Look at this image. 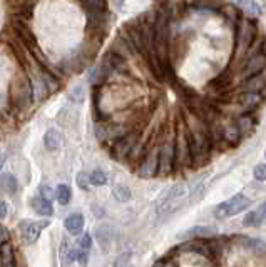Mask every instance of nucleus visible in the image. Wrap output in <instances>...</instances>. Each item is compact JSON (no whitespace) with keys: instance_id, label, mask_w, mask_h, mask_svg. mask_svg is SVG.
<instances>
[{"instance_id":"nucleus-1","label":"nucleus","mask_w":266,"mask_h":267,"mask_svg":"<svg viewBox=\"0 0 266 267\" xmlns=\"http://www.w3.org/2000/svg\"><path fill=\"white\" fill-rule=\"evenodd\" d=\"M188 142H189V154H191L193 165L206 164V160L209 159L211 154V147H213L208 135V129H201V127L191 129Z\"/></svg>"},{"instance_id":"nucleus-2","label":"nucleus","mask_w":266,"mask_h":267,"mask_svg":"<svg viewBox=\"0 0 266 267\" xmlns=\"http://www.w3.org/2000/svg\"><path fill=\"white\" fill-rule=\"evenodd\" d=\"M250 204H251L250 199L238 194V196H233L231 199H228V201L221 202V204L214 207V217L219 220L233 217V215H238L239 212H243L244 209H248Z\"/></svg>"},{"instance_id":"nucleus-3","label":"nucleus","mask_w":266,"mask_h":267,"mask_svg":"<svg viewBox=\"0 0 266 267\" xmlns=\"http://www.w3.org/2000/svg\"><path fill=\"white\" fill-rule=\"evenodd\" d=\"M176 165V142L174 141H166L164 146L159 150V169L158 174L161 176H167L172 172Z\"/></svg>"},{"instance_id":"nucleus-4","label":"nucleus","mask_w":266,"mask_h":267,"mask_svg":"<svg viewBox=\"0 0 266 267\" xmlns=\"http://www.w3.org/2000/svg\"><path fill=\"white\" fill-rule=\"evenodd\" d=\"M49 226L47 220H40V222H33V220H20L19 231H20V239L24 240V244H33L39 239L42 229Z\"/></svg>"},{"instance_id":"nucleus-5","label":"nucleus","mask_w":266,"mask_h":267,"mask_svg":"<svg viewBox=\"0 0 266 267\" xmlns=\"http://www.w3.org/2000/svg\"><path fill=\"white\" fill-rule=\"evenodd\" d=\"M184 196H186V187H184V185L183 184L174 185V187L167 192V196L161 202V206H159V214H171L172 210H176L177 207H179L181 201H183Z\"/></svg>"},{"instance_id":"nucleus-6","label":"nucleus","mask_w":266,"mask_h":267,"mask_svg":"<svg viewBox=\"0 0 266 267\" xmlns=\"http://www.w3.org/2000/svg\"><path fill=\"white\" fill-rule=\"evenodd\" d=\"M167 33H169V15L161 14L158 19V22L154 25V42L156 47L159 52H166V45H167Z\"/></svg>"},{"instance_id":"nucleus-7","label":"nucleus","mask_w":266,"mask_h":267,"mask_svg":"<svg viewBox=\"0 0 266 267\" xmlns=\"http://www.w3.org/2000/svg\"><path fill=\"white\" fill-rule=\"evenodd\" d=\"M265 69H266V54L258 52V54L253 55V57L248 59V62L244 63L241 77L244 80H248V79L255 77V75H260Z\"/></svg>"},{"instance_id":"nucleus-8","label":"nucleus","mask_w":266,"mask_h":267,"mask_svg":"<svg viewBox=\"0 0 266 267\" xmlns=\"http://www.w3.org/2000/svg\"><path fill=\"white\" fill-rule=\"evenodd\" d=\"M256 37V27L255 24L250 22V20H243L239 24V37H238V42H236V49H241L243 52L248 50L253 45V40Z\"/></svg>"},{"instance_id":"nucleus-9","label":"nucleus","mask_w":266,"mask_h":267,"mask_svg":"<svg viewBox=\"0 0 266 267\" xmlns=\"http://www.w3.org/2000/svg\"><path fill=\"white\" fill-rule=\"evenodd\" d=\"M158 169H159V150L153 149L146 155V159L142 160L141 167H139V176L144 177V179H151V177L158 176Z\"/></svg>"},{"instance_id":"nucleus-10","label":"nucleus","mask_w":266,"mask_h":267,"mask_svg":"<svg viewBox=\"0 0 266 267\" xmlns=\"http://www.w3.org/2000/svg\"><path fill=\"white\" fill-rule=\"evenodd\" d=\"M263 102L261 94H251V92H243L238 95V107L239 114H251L253 110L260 107V104Z\"/></svg>"},{"instance_id":"nucleus-11","label":"nucleus","mask_w":266,"mask_h":267,"mask_svg":"<svg viewBox=\"0 0 266 267\" xmlns=\"http://www.w3.org/2000/svg\"><path fill=\"white\" fill-rule=\"evenodd\" d=\"M176 164L177 165H193V160H191V154H189V142H188V137L181 134L177 137V142H176Z\"/></svg>"},{"instance_id":"nucleus-12","label":"nucleus","mask_w":266,"mask_h":267,"mask_svg":"<svg viewBox=\"0 0 266 267\" xmlns=\"http://www.w3.org/2000/svg\"><path fill=\"white\" fill-rule=\"evenodd\" d=\"M59 259H61V267H69L75 261V249H72L69 239L64 237L59 247Z\"/></svg>"},{"instance_id":"nucleus-13","label":"nucleus","mask_w":266,"mask_h":267,"mask_svg":"<svg viewBox=\"0 0 266 267\" xmlns=\"http://www.w3.org/2000/svg\"><path fill=\"white\" fill-rule=\"evenodd\" d=\"M266 89V77L263 75H255V77L244 80V84L239 87V92H251V94H261V90Z\"/></svg>"},{"instance_id":"nucleus-14","label":"nucleus","mask_w":266,"mask_h":267,"mask_svg":"<svg viewBox=\"0 0 266 267\" xmlns=\"http://www.w3.org/2000/svg\"><path fill=\"white\" fill-rule=\"evenodd\" d=\"M234 125L238 127V130L241 132V137H246V135H250L253 130H255L256 122L251 114H239V116L234 119Z\"/></svg>"},{"instance_id":"nucleus-15","label":"nucleus","mask_w":266,"mask_h":267,"mask_svg":"<svg viewBox=\"0 0 266 267\" xmlns=\"http://www.w3.org/2000/svg\"><path fill=\"white\" fill-rule=\"evenodd\" d=\"M216 227L213 226H196L186 231L184 237H189V239H209V237L216 236Z\"/></svg>"},{"instance_id":"nucleus-16","label":"nucleus","mask_w":266,"mask_h":267,"mask_svg":"<svg viewBox=\"0 0 266 267\" xmlns=\"http://www.w3.org/2000/svg\"><path fill=\"white\" fill-rule=\"evenodd\" d=\"M64 226H66V229H67V232H69V234L79 236L82 232V229H84V217H82V214H79V212L70 214L69 217L66 219Z\"/></svg>"},{"instance_id":"nucleus-17","label":"nucleus","mask_w":266,"mask_h":267,"mask_svg":"<svg viewBox=\"0 0 266 267\" xmlns=\"http://www.w3.org/2000/svg\"><path fill=\"white\" fill-rule=\"evenodd\" d=\"M241 132L238 130V127L233 124H228L223 127V141H225L228 146H238L241 142Z\"/></svg>"},{"instance_id":"nucleus-18","label":"nucleus","mask_w":266,"mask_h":267,"mask_svg":"<svg viewBox=\"0 0 266 267\" xmlns=\"http://www.w3.org/2000/svg\"><path fill=\"white\" fill-rule=\"evenodd\" d=\"M31 206L33 207V210H35V212H39L40 215H45V217L54 214L52 204H50L49 201H45L44 197H40V196H33L31 199Z\"/></svg>"},{"instance_id":"nucleus-19","label":"nucleus","mask_w":266,"mask_h":267,"mask_svg":"<svg viewBox=\"0 0 266 267\" xmlns=\"http://www.w3.org/2000/svg\"><path fill=\"white\" fill-rule=\"evenodd\" d=\"M44 144L49 150H57L62 146V134L57 129H49L44 135Z\"/></svg>"},{"instance_id":"nucleus-20","label":"nucleus","mask_w":266,"mask_h":267,"mask_svg":"<svg viewBox=\"0 0 266 267\" xmlns=\"http://www.w3.org/2000/svg\"><path fill=\"white\" fill-rule=\"evenodd\" d=\"M112 229L111 226H107V224H102V226H97L96 229V237L97 240H99V244L102 245V247H107L109 244L112 242Z\"/></svg>"},{"instance_id":"nucleus-21","label":"nucleus","mask_w":266,"mask_h":267,"mask_svg":"<svg viewBox=\"0 0 266 267\" xmlns=\"http://www.w3.org/2000/svg\"><path fill=\"white\" fill-rule=\"evenodd\" d=\"M17 187H19V184H17V179L12 174H2L0 176V189L3 190V192H7V194H15L17 192Z\"/></svg>"},{"instance_id":"nucleus-22","label":"nucleus","mask_w":266,"mask_h":267,"mask_svg":"<svg viewBox=\"0 0 266 267\" xmlns=\"http://www.w3.org/2000/svg\"><path fill=\"white\" fill-rule=\"evenodd\" d=\"M136 141H137L136 134H131V135H128V137L122 139V141L117 144V154H119V157L128 155L129 152L134 149V146H136Z\"/></svg>"},{"instance_id":"nucleus-23","label":"nucleus","mask_w":266,"mask_h":267,"mask_svg":"<svg viewBox=\"0 0 266 267\" xmlns=\"http://www.w3.org/2000/svg\"><path fill=\"white\" fill-rule=\"evenodd\" d=\"M70 197H72V192H70V187L66 184H59L56 189V199L61 206H67L70 202Z\"/></svg>"},{"instance_id":"nucleus-24","label":"nucleus","mask_w":266,"mask_h":267,"mask_svg":"<svg viewBox=\"0 0 266 267\" xmlns=\"http://www.w3.org/2000/svg\"><path fill=\"white\" fill-rule=\"evenodd\" d=\"M112 196L119 202H129L131 197H133V194H131L129 187H126V185H122V184H117L112 187Z\"/></svg>"},{"instance_id":"nucleus-25","label":"nucleus","mask_w":266,"mask_h":267,"mask_svg":"<svg viewBox=\"0 0 266 267\" xmlns=\"http://www.w3.org/2000/svg\"><path fill=\"white\" fill-rule=\"evenodd\" d=\"M261 222H263V220H261L258 210H251V212H248L243 219V224L246 227H258Z\"/></svg>"},{"instance_id":"nucleus-26","label":"nucleus","mask_w":266,"mask_h":267,"mask_svg":"<svg viewBox=\"0 0 266 267\" xmlns=\"http://www.w3.org/2000/svg\"><path fill=\"white\" fill-rule=\"evenodd\" d=\"M89 180H91L92 185H105L107 184V174L104 171H100V169H97L89 176Z\"/></svg>"},{"instance_id":"nucleus-27","label":"nucleus","mask_w":266,"mask_h":267,"mask_svg":"<svg viewBox=\"0 0 266 267\" xmlns=\"http://www.w3.org/2000/svg\"><path fill=\"white\" fill-rule=\"evenodd\" d=\"M238 2L250 15H260L261 14V8L258 7V3H256L255 0H238Z\"/></svg>"},{"instance_id":"nucleus-28","label":"nucleus","mask_w":266,"mask_h":267,"mask_svg":"<svg viewBox=\"0 0 266 267\" xmlns=\"http://www.w3.org/2000/svg\"><path fill=\"white\" fill-rule=\"evenodd\" d=\"M39 196L50 202L52 199H56V189H52L49 184H42L39 187Z\"/></svg>"},{"instance_id":"nucleus-29","label":"nucleus","mask_w":266,"mask_h":267,"mask_svg":"<svg viewBox=\"0 0 266 267\" xmlns=\"http://www.w3.org/2000/svg\"><path fill=\"white\" fill-rule=\"evenodd\" d=\"M0 257H2V261L5 262V264H10L12 262V249L8 244L0 245Z\"/></svg>"},{"instance_id":"nucleus-30","label":"nucleus","mask_w":266,"mask_h":267,"mask_svg":"<svg viewBox=\"0 0 266 267\" xmlns=\"http://www.w3.org/2000/svg\"><path fill=\"white\" fill-rule=\"evenodd\" d=\"M253 176H255L256 180H266V164H258L253 171Z\"/></svg>"},{"instance_id":"nucleus-31","label":"nucleus","mask_w":266,"mask_h":267,"mask_svg":"<svg viewBox=\"0 0 266 267\" xmlns=\"http://www.w3.org/2000/svg\"><path fill=\"white\" fill-rule=\"evenodd\" d=\"M114 267H133L131 266V254H122L114 262Z\"/></svg>"},{"instance_id":"nucleus-32","label":"nucleus","mask_w":266,"mask_h":267,"mask_svg":"<svg viewBox=\"0 0 266 267\" xmlns=\"http://www.w3.org/2000/svg\"><path fill=\"white\" fill-rule=\"evenodd\" d=\"M91 244H92V239H91V236L89 234H84L81 237V242H79V249L84 252H89L91 251Z\"/></svg>"},{"instance_id":"nucleus-33","label":"nucleus","mask_w":266,"mask_h":267,"mask_svg":"<svg viewBox=\"0 0 266 267\" xmlns=\"http://www.w3.org/2000/svg\"><path fill=\"white\" fill-rule=\"evenodd\" d=\"M228 82H230V74H228V72H225V74L219 75L216 80H213V86L218 87V89H221V87H226Z\"/></svg>"},{"instance_id":"nucleus-34","label":"nucleus","mask_w":266,"mask_h":267,"mask_svg":"<svg viewBox=\"0 0 266 267\" xmlns=\"http://www.w3.org/2000/svg\"><path fill=\"white\" fill-rule=\"evenodd\" d=\"M77 185L81 187L82 190H87L89 189V176L87 174H84V172H81L77 176Z\"/></svg>"},{"instance_id":"nucleus-35","label":"nucleus","mask_w":266,"mask_h":267,"mask_svg":"<svg viewBox=\"0 0 266 267\" xmlns=\"http://www.w3.org/2000/svg\"><path fill=\"white\" fill-rule=\"evenodd\" d=\"M70 99L75 100V102H82L84 100V89L82 87H75L72 92H70Z\"/></svg>"},{"instance_id":"nucleus-36","label":"nucleus","mask_w":266,"mask_h":267,"mask_svg":"<svg viewBox=\"0 0 266 267\" xmlns=\"http://www.w3.org/2000/svg\"><path fill=\"white\" fill-rule=\"evenodd\" d=\"M8 239H10V234H8V229H5L3 226H0V245L7 244Z\"/></svg>"},{"instance_id":"nucleus-37","label":"nucleus","mask_w":266,"mask_h":267,"mask_svg":"<svg viewBox=\"0 0 266 267\" xmlns=\"http://www.w3.org/2000/svg\"><path fill=\"white\" fill-rule=\"evenodd\" d=\"M92 212H94V215H96L97 219H102L104 215H105L104 207H100V206H94V209H92Z\"/></svg>"},{"instance_id":"nucleus-38","label":"nucleus","mask_w":266,"mask_h":267,"mask_svg":"<svg viewBox=\"0 0 266 267\" xmlns=\"http://www.w3.org/2000/svg\"><path fill=\"white\" fill-rule=\"evenodd\" d=\"M7 212H8V207H7V204H5V202H3V201H0V220L5 219Z\"/></svg>"},{"instance_id":"nucleus-39","label":"nucleus","mask_w":266,"mask_h":267,"mask_svg":"<svg viewBox=\"0 0 266 267\" xmlns=\"http://www.w3.org/2000/svg\"><path fill=\"white\" fill-rule=\"evenodd\" d=\"M256 210H258V214H260L261 220L265 222V220H266V202H263V204H261Z\"/></svg>"},{"instance_id":"nucleus-40","label":"nucleus","mask_w":266,"mask_h":267,"mask_svg":"<svg viewBox=\"0 0 266 267\" xmlns=\"http://www.w3.org/2000/svg\"><path fill=\"white\" fill-rule=\"evenodd\" d=\"M5 160H7V152L0 150V171H2V167L5 165Z\"/></svg>"},{"instance_id":"nucleus-41","label":"nucleus","mask_w":266,"mask_h":267,"mask_svg":"<svg viewBox=\"0 0 266 267\" xmlns=\"http://www.w3.org/2000/svg\"><path fill=\"white\" fill-rule=\"evenodd\" d=\"M3 267H14V266H12V262H10V264H5V266H3Z\"/></svg>"},{"instance_id":"nucleus-42","label":"nucleus","mask_w":266,"mask_h":267,"mask_svg":"<svg viewBox=\"0 0 266 267\" xmlns=\"http://www.w3.org/2000/svg\"><path fill=\"white\" fill-rule=\"evenodd\" d=\"M265 157H266V150H265Z\"/></svg>"}]
</instances>
